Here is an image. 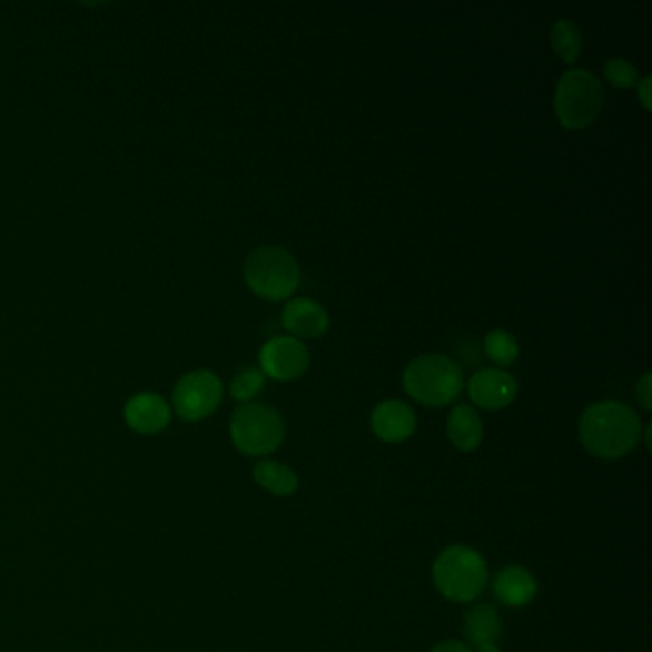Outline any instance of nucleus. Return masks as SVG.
Here are the masks:
<instances>
[{
  "mask_svg": "<svg viewBox=\"0 0 652 652\" xmlns=\"http://www.w3.org/2000/svg\"><path fill=\"white\" fill-rule=\"evenodd\" d=\"M641 431L638 412L619 401L595 402L584 409L577 423L584 448L603 460L630 454L639 444Z\"/></svg>",
  "mask_w": 652,
  "mask_h": 652,
  "instance_id": "nucleus-1",
  "label": "nucleus"
},
{
  "mask_svg": "<svg viewBox=\"0 0 652 652\" xmlns=\"http://www.w3.org/2000/svg\"><path fill=\"white\" fill-rule=\"evenodd\" d=\"M402 385L404 391L423 406H446L462 393V367L444 354H422L404 369Z\"/></svg>",
  "mask_w": 652,
  "mask_h": 652,
  "instance_id": "nucleus-2",
  "label": "nucleus"
},
{
  "mask_svg": "<svg viewBox=\"0 0 652 652\" xmlns=\"http://www.w3.org/2000/svg\"><path fill=\"white\" fill-rule=\"evenodd\" d=\"M436 590L455 603L475 601L488 582V566L478 551L450 545L433 564Z\"/></svg>",
  "mask_w": 652,
  "mask_h": 652,
  "instance_id": "nucleus-3",
  "label": "nucleus"
},
{
  "mask_svg": "<svg viewBox=\"0 0 652 652\" xmlns=\"http://www.w3.org/2000/svg\"><path fill=\"white\" fill-rule=\"evenodd\" d=\"M244 279L260 299L284 300L299 287V263L284 247L263 245L245 258Z\"/></svg>",
  "mask_w": 652,
  "mask_h": 652,
  "instance_id": "nucleus-4",
  "label": "nucleus"
},
{
  "mask_svg": "<svg viewBox=\"0 0 652 652\" xmlns=\"http://www.w3.org/2000/svg\"><path fill=\"white\" fill-rule=\"evenodd\" d=\"M605 106V89L587 69H569L555 89V116L564 129L590 127Z\"/></svg>",
  "mask_w": 652,
  "mask_h": 652,
  "instance_id": "nucleus-5",
  "label": "nucleus"
},
{
  "mask_svg": "<svg viewBox=\"0 0 652 652\" xmlns=\"http://www.w3.org/2000/svg\"><path fill=\"white\" fill-rule=\"evenodd\" d=\"M230 438L241 454L263 457L279 448L286 438V423L273 406L247 402L231 414Z\"/></svg>",
  "mask_w": 652,
  "mask_h": 652,
  "instance_id": "nucleus-6",
  "label": "nucleus"
},
{
  "mask_svg": "<svg viewBox=\"0 0 652 652\" xmlns=\"http://www.w3.org/2000/svg\"><path fill=\"white\" fill-rule=\"evenodd\" d=\"M225 396L223 381L209 369H194L178 379L172 409L182 422H204L217 412Z\"/></svg>",
  "mask_w": 652,
  "mask_h": 652,
  "instance_id": "nucleus-7",
  "label": "nucleus"
},
{
  "mask_svg": "<svg viewBox=\"0 0 652 652\" xmlns=\"http://www.w3.org/2000/svg\"><path fill=\"white\" fill-rule=\"evenodd\" d=\"M260 372L274 381L299 379L310 366V353L303 340L297 337L278 335L266 340L258 354Z\"/></svg>",
  "mask_w": 652,
  "mask_h": 652,
  "instance_id": "nucleus-8",
  "label": "nucleus"
},
{
  "mask_svg": "<svg viewBox=\"0 0 652 652\" xmlns=\"http://www.w3.org/2000/svg\"><path fill=\"white\" fill-rule=\"evenodd\" d=\"M470 398L478 408L496 412L507 408L518 393L516 379L500 367H484L471 375Z\"/></svg>",
  "mask_w": 652,
  "mask_h": 652,
  "instance_id": "nucleus-9",
  "label": "nucleus"
},
{
  "mask_svg": "<svg viewBox=\"0 0 652 652\" xmlns=\"http://www.w3.org/2000/svg\"><path fill=\"white\" fill-rule=\"evenodd\" d=\"M170 415L172 408L169 402L156 393H138L130 396L122 408L127 427L144 436L164 433L165 428L169 427Z\"/></svg>",
  "mask_w": 652,
  "mask_h": 652,
  "instance_id": "nucleus-10",
  "label": "nucleus"
},
{
  "mask_svg": "<svg viewBox=\"0 0 652 652\" xmlns=\"http://www.w3.org/2000/svg\"><path fill=\"white\" fill-rule=\"evenodd\" d=\"M281 324L297 339H318L329 329V314L318 300L299 297L284 306Z\"/></svg>",
  "mask_w": 652,
  "mask_h": 652,
  "instance_id": "nucleus-11",
  "label": "nucleus"
},
{
  "mask_svg": "<svg viewBox=\"0 0 652 652\" xmlns=\"http://www.w3.org/2000/svg\"><path fill=\"white\" fill-rule=\"evenodd\" d=\"M372 431L381 441L398 444L414 435L417 417L412 406L402 401H383L372 412Z\"/></svg>",
  "mask_w": 652,
  "mask_h": 652,
  "instance_id": "nucleus-12",
  "label": "nucleus"
},
{
  "mask_svg": "<svg viewBox=\"0 0 652 652\" xmlns=\"http://www.w3.org/2000/svg\"><path fill=\"white\" fill-rule=\"evenodd\" d=\"M492 590L503 605L524 606L536 597L537 582L531 571L518 564H511L497 572Z\"/></svg>",
  "mask_w": 652,
  "mask_h": 652,
  "instance_id": "nucleus-13",
  "label": "nucleus"
},
{
  "mask_svg": "<svg viewBox=\"0 0 652 652\" xmlns=\"http://www.w3.org/2000/svg\"><path fill=\"white\" fill-rule=\"evenodd\" d=\"M446 433H448L450 442L460 452H473L483 442V419L475 408H471L470 404H460L450 412Z\"/></svg>",
  "mask_w": 652,
  "mask_h": 652,
  "instance_id": "nucleus-14",
  "label": "nucleus"
},
{
  "mask_svg": "<svg viewBox=\"0 0 652 652\" xmlns=\"http://www.w3.org/2000/svg\"><path fill=\"white\" fill-rule=\"evenodd\" d=\"M503 624L500 612L492 605L478 603L465 612L463 619V633L475 646L496 643L502 635Z\"/></svg>",
  "mask_w": 652,
  "mask_h": 652,
  "instance_id": "nucleus-15",
  "label": "nucleus"
},
{
  "mask_svg": "<svg viewBox=\"0 0 652 652\" xmlns=\"http://www.w3.org/2000/svg\"><path fill=\"white\" fill-rule=\"evenodd\" d=\"M253 478L260 488L278 497L292 496L299 488L297 473L286 463L276 460H260L253 470Z\"/></svg>",
  "mask_w": 652,
  "mask_h": 652,
  "instance_id": "nucleus-16",
  "label": "nucleus"
},
{
  "mask_svg": "<svg viewBox=\"0 0 652 652\" xmlns=\"http://www.w3.org/2000/svg\"><path fill=\"white\" fill-rule=\"evenodd\" d=\"M551 47L564 63H574L582 55V33L571 20L555 21L551 28Z\"/></svg>",
  "mask_w": 652,
  "mask_h": 652,
  "instance_id": "nucleus-17",
  "label": "nucleus"
},
{
  "mask_svg": "<svg viewBox=\"0 0 652 652\" xmlns=\"http://www.w3.org/2000/svg\"><path fill=\"white\" fill-rule=\"evenodd\" d=\"M484 350L490 360L497 364V366L507 367L518 358V343L515 337L505 332V329H494L484 337Z\"/></svg>",
  "mask_w": 652,
  "mask_h": 652,
  "instance_id": "nucleus-18",
  "label": "nucleus"
},
{
  "mask_svg": "<svg viewBox=\"0 0 652 652\" xmlns=\"http://www.w3.org/2000/svg\"><path fill=\"white\" fill-rule=\"evenodd\" d=\"M266 377L257 367H245L230 383V395L234 401L247 404L265 388Z\"/></svg>",
  "mask_w": 652,
  "mask_h": 652,
  "instance_id": "nucleus-19",
  "label": "nucleus"
},
{
  "mask_svg": "<svg viewBox=\"0 0 652 652\" xmlns=\"http://www.w3.org/2000/svg\"><path fill=\"white\" fill-rule=\"evenodd\" d=\"M603 73H605L606 81L611 82L612 87L616 89H633L638 87L639 71L632 61L624 60V58H611L605 61L603 66Z\"/></svg>",
  "mask_w": 652,
  "mask_h": 652,
  "instance_id": "nucleus-20",
  "label": "nucleus"
},
{
  "mask_svg": "<svg viewBox=\"0 0 652 652\" xmlns=\"http://www.w3.org/2000/svg\"><path fill=\"white\" fill-rule=\"evenodd\" d=\"M652 375L651 372H646L641 379H639L638 387H635V393H638V401L643 409L646 412H651L652 409Z\"/></svg>",
  "mask_w": 652,
  "mask_h": 652,
  "instance_id": "nucleus-21",
  "label": "nucleus"
},
{
  "mask_svg": "<svg viewBox=\"0 0 652 652\" xmlns=\"http://www.w3.org/2000/svg\"><path fill=\"white\" fill-rule=\"evenodd\" d=\"M433 652H471L470 646L462 643V641H457V639H446V641H441L438 645L433 649Z\"/></svg>",
  "mask_w": 652,
  "mask_h": 652,
  "instance_id": "nucleus-22",
  "label": "nucleus"
},
{
  "mask_svg": "<svg viewBox=\"0 0 652 652\" xmlns=\"http://www.w3.org/2000/svg\"><path fill=\"white\" fill-rule=\"evenodd\" d=\"M638 96L643 108L651 111V76H646L643 81L638 82Z\"/></svg>",
  "mask_w": 652,
  "mask_h": 652,
  "instance_id": "nucleus-23",
  "label": "nucleus"
},
{
  "mask_svg": "<svg viewBox=\"0 0 652 652\" xmlns=\"http://www.w3.org/2000/svg\"><path fill=\"white\" fill-rule=\"evenodd\" d=\"M476 652H502L497 649L496 643H488V645L476 646Z\"/></svg>",
  "mask_w": 652,
  "mask_h": 652,
  "instance_id": "nucleus-24",
  "label": "nucleus"
}]
</instances>
